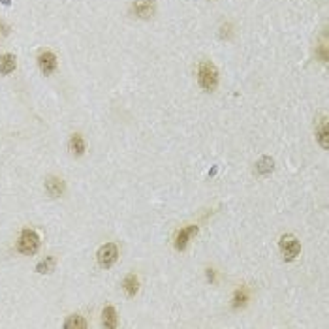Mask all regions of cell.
<instances>
[{
  "instance_id": "cell-12",
  "label": "cell",
  "mask_w": 329,
  "mask_h": 329,
  "mask_svg": "<svg viewBox=\"0 0 329 329\" xmlns=\"http://www.w3.org/2000/svg\"><path fill=\"white\" fill-rule=\"evenodd\" d=\"M316 139H318V143L324 147V149H329V124H328V119H322L320 126L316 128Z\"/></svg>"
},
{
  "instance_id": "cell-10",
  "label": "cell",
  "mask_w": 329,
  "mask_h": 329,
  "mask_svg": "<svg viewBox=\"0 0 329 329\" xmlns=\"http://www.w3.org/2000/svg\"><path fill=\"white\" fill-rule=\"evenodd\" d=\"M17 66V59L13 57L12 53H6V55H0V73L2 75H8L12 73Z\"/></svg>"
},
{
  "instance_id": "cell-8",
  "label": "cell",
  "mask_w": 329,
  "mask_h": 329,
  "mask_svg": "<svg viewBox=\"0 0 329 329\" xmlns=\"http://www.w3.org/2000/svg\"><path fill=\"white\" fill-rule=\"evenodd\" d=\"M119 324V318H117V310L115 307H106L104 312H102V328L106 329H115Z\"/></svg>"
},
{
  "instance_id": "cell-19",
  "label": "cell",
  "mask_w": 329,
  "mask_h": 329,
  "mask_svg": "<svg viewBox=\"0 0 329 329\" xmlns=\"http://www.w3.org/2000/svg\"><path fill=\"white\" fill-rule=\"evenodd\" d=\"M8 34H10V26L4 23V21H0V42L8 36Z\"/></svg>"
},
{
  "instance_id": "cell-21",
  "label": "cell",
  "mask_w": 329,
  "mask_h": 329,
  "mask_svg": "<svg viewBox=\"0 0 329 329\" xmlns=\"http://www.w3.org/2000/svg\"><path fill=\"white\" fill-rule=\"evenodd\" d=\"M2 4H4V6H10V0H2Z\"/></svg>"
},
{
  "instance_id": "cell-3",
  "label": "cell",
  "mask_w": 329,
  "mask_h": 329,
  "mask_svg": "<svg viewBox=\"0 0 329 329\" xmlns=\"http://www.w3.org/2000/svg\"><path fill=\"white\" fill-rule=\"evenodd\" d=\"M279 248H281L284 260L292 262V260H295V258L299 256V252H301V243H299L293 235H282L281 241H279Z\"/></svg>"
},
{
  "instance_id": "cell-7",
  "label": "cell",
  "mask_w": 329,
  "mask_h": 329,
  "mask_svg": "<svg viewBox=\"0 0 329 329\" xmlns=\"http://www.w3.org/2000/svg\"><path fill=\"white\" fill-rule=\"evenodd\" d=\"M154 0H135L134 6H132V12L141 17V19H149L153 13H154Z\"/></svg>"
},
{
  "instance_id": "cell-15",
  "label": "cell",
  "mask_w": 329,
  "mask_h": 329,
  "mask_svg": "<svg viewBox=\"0 0 329 329\" xmlns=\"http://www.w3.org/2000/svg\"><path fill=\"white\" fill-rule=\"evenodd\" d=\"M55 265H57V260L53 256H47L45 260H42L40 263L36 265V271L40 275H49V273H53L55 271Z\"/></svg>"
},
{
  "instance_id": "cell-6",
  "label": "cell",
  "mask_w": 329,
  "mask_h": 329,
  "mask_svg": "<svg viewBox=\"0 0 329 329\" xmlns=\"http://www.w3.org/2000/svg\"><path fill=\"white\" fill-rule=\"evenodd\" d=\"M197 230H199L197 226H186V228H183L181 232L177 233V237H175V248L177 250H184L188 246V243H190V239L197 233Z\"/></svg>"
},
{
  "instance_id": "cell-4",
  "label": "cell",
  "mask_w": 329,
  "mask_h": 329,
  "mask_svg": "<svg viewBox=\"0 0 329 329\" xmlns=\"http://www.w3.org/2000/svg\"><path fill=\"white\" fill-rule=\"evenodd\" d=\"M98 263L100 267L104 269H110L111 265H115V262L119 260V248L115 243H108L104 244L100 250H98Z\"/></svg>"
},
{
  "instance_id": "cell-17",
  "label": "cell",
  "mask_w": 329,
  "mask_h": 329,
  "mask_svg": "<svg viewBox=\"0 0 329 329\" xmlns=\"http://www.w3.org/2000/svg\"><path fill=\"white\" fill-rule=\"evenodd\" d=\"M64 328L66 329H85L87 322L81 316H70L64 322Z\"/></svg>"
},
{
  "instance_id": "cell-11",
  "label": "cell",
  "mask_w": 329,
  "mask_h": 329,
  "mask_svg": "<svg viewBox=\"0 0 329 329\" xmlns=\"http://www.w3.org/2000/svg\"><path fill=\"white\" fill-rule=\"evenodd\" d=\"M122 290L126 292V295H130V297H134L135 293H137V290H139V281H137V277H135L134 273H130V275L124 277Z\"/></svg>"
},
{
  "instance_id": "cell-18",
  "label": "cell",
  "mask_w": 329,
  "mask_h": 329,
  "mask_svg": "<svg viewBox=\"0 0 329 329\" xmlns=\"http://www.w3.org/2000/svg\"><path fill=\"white\" fill-rule=\"evenodd\" d=\"M318 55H320V59H322V62H328L329 61V51H328V40H326V36H324V44L318 47Z\"/></svg>"
},
{
  "instance_id": "cell-5",
  "label": "cell",
  "mask_w": 329,
  "mask_h": 329,
  "mask_svg": "<svg viewBox=\"0 0 329 329\" xmlns=\"http://www.w3.org/2000/svg\"><path fill=\"white\" fill-rule=\"evenodd\" d=\"M38 66H40V70L45 73V75L55 72V70H57V57H55V53L42 51V53L38 55Z\"/></svg>"
},
{
  "instance_id": "cell-13",
  "label": "cell",
  "mask_w": 329,
  "mask_h": 329,
  "mask_svg": "<svg viewBox=\"0 0 329 329\" xmlns=\"http://www.w3.org/2000/svg\"><path fill=\"white\" fill-rule=\"evenodd\" d=\"M248 290L246 288H237L235 292H233V299H232V307L237 310V308H243L246 303H248Z\"/></svg>"
},
{
  "instance_id": "cell-9",
  "label": "cell",
  "mask_w": 329,
  "mask_h": 329,
  "mask_svg": "<svg viewBox=\"0 0 329 329\" xmlns=\"http://www.w3.org/2000/svg\"><path fill=\"white\" fill-rule=\"evenodd\" d=\"M45 190H47L49 196L59 197V196L64 194V181L59 179V177H49L45 181Z\"/></svg>"
},
{
  "instance_id": "cell-20",
  "label": "cell",
  "mask_w": 329,
  "mask_h": 329,
  "mask_svg": "<svg viewBox=\"0 0 329 329\" xmlns=\"http://www.w3.org/2000/svg\"><path fill=\"white\" fill-rule=\"evenodd\" d=\"M207 279L211 282H215V271L213 269H207Z\"/></svg>"
},
{
  "instance_id": "cell-14",
  "label": "cell",
  "mask_w": 329,
  "mask_h": 329,
  "mask_svg": "<svg viewBox=\"0 0 329 329\" xmlns=\"http://www.w3.org/2000/svg\"><path fill=\"white\" fill-rule=\"evenodd\" d=\"M70 151H72L75 156H81L83 153H85V141H83V137L79 134H73L70 137Z\"/></svg>"
},
{
  "instance_id": "cell-2",
  "label": "cell",
  "mask_w": 329,
  "mask_h": 329,
  "mask_svg": "<svg viewBox=\"0 0 329 329\" xmlns=\"http://www.w3.org/2000/svg\"><path fill=\"white\" fill-rule=\"evenodd\" d=\"M17 248L21 254H26V256H32L36 254L38 248H40V237L34 230H23L21 235H19V241H17Z\"/></svg>"
},
{
  "instance_id": "cell-1",
  "label": "cell",
  "mask_w": 329,
  "mask_h": 329,
  "mask_svg": "<svg viewBox=\"0 0 329 329\" xmlns=\"http://www.w3.org/2000/svg\"><path fill=\"white\" fill-rule=\"evenodd\" d=\"M197 81H199V85L203 87L205 90H213L215 87L219 85V72H217V68H215L213 62L203 61L201 64H199Z\"/></svg>"
},
{
  "instance_id": "cell-16",
  "label": "cell",
  "mask_w": 329,
  "mask_h": 329,
  "mask_svg": "<svg viewBox=\"0 0 329 329\" xmlns=\"http://www.w3.org/2000/svg\"><path fill=\"white\" fill-rule=\"evenodd\" d=\"M273 166H275L273 158H269V156H263V158H262L256 164V171L260 173V175H267V173H271V171H273Z\"/></svg>"
}]
</instances>
